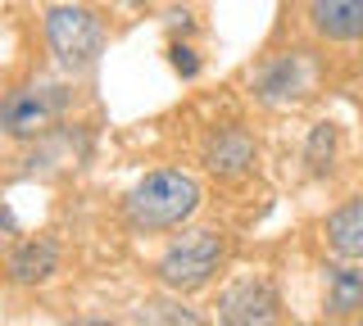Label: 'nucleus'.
I'll use <instances>...</instances> for the list:
<instances>
[{"instance_id": "1", "label": "nucleus", "mask_w": 363, "mask_h": 326, "mask_svg": "<svg viewBox=\"0 0 363 326\" xmlns=\"http://www.w3.org/2000/svg\"><path fill=\"white\" fill-rule=\"evenodd\" d=\"M196 209H200V182L191 173H177V168L145 173L123 199V213L136 231H173L196 218Z\"/></svg>"}, {"instance_id": "2", "label": "nucleus", "mask_w": 363, "mask_h": 326, "mask_svg": "<svg viewBox=\"0 0 363 326\" xmlns=\"http://www.w3.org/2000/svg\"><path fill=\"white\" fill-rule=\"evenodd\" d=\"M223 263H227V235L209 227V231H191L168 245L164 258L155 263V276H159V286L177 290V295H191V290L209 286Z\"/></svg>"}, {"instance_id": "3", "label": "nucleus", "mask_w": 363, "mask_h": 326, "mask_svg": "<svg viewBox=\"0 0 363 326\" xmlns=\"http://www.w3.org/2000/svg\"><path fill=\"white\" fill-rule=\"evenodd\" d=\"M45 46L64 64L68 73H86L96 69V59L105 54V23L91 9L77 5H55L45 14Z\"/></svg>"}, {"instance_id": "4", "label": "nucleus", "mask_w": 363, "mask_h": 326, "mask_svg": "<svg viewBox=\"0 0 363 326\" xmlns=\"http://www.w3.org/2000/svg\"><path fill=\"white\" fill-rule=\"evenodd\" d=\"M60 91L55 86H23L0 100V132L14 141H32L41 132H50V122L60 118Z\"/></svg>"}, {"instance_id": "5", "label": "nucleus", "mask_w": 363, "mask_h": 326, "mask_svg": "<svg viewBox=\"0 0 363 326\" xmlns=\"http://www.w3.org/2000/svg\"><path fill=\"white\" fill-rule=\"evenodd\" d=\"M277 290L268 286V281H236V286L223 290L218 299V318L223 322H236V326H250V322H272L277 318Z\"/></svg>"}, {"instance_id": "6", "label": "nucleus", "mask_w": 363, "mask_h": 326, "mask_svg": "<svg viewBox=\"0 0 363 326\" xmlns=\"http://www.w3.org/2000/svg\"><path fill=\"white\" fill-rule=\"evenodd\" d=\"M204 168L213 177H241L255 168V141L241 127H223L204 141Z\"/></svg>"}, {"instance_id": "7", "label": "nucleus", "mask_w": 363, "mask_h": 326, "mask_svg": "<svg viewBox=\"0 0 363 326\" xmlns=\"http://www.w3.org/2000/svg\"><path fill=\"white\" fill-rule=\"evenodd\" d=\"M309 23L327 41H363V0H309Z\"/></svg>"}, {"instance_id": "8", "label": "nucleus", "mask_w": 363, "mask_h": 326, "mask_svg": "<svg viewBox=\"0 0 363 326\" xmlns=\"http://www.w3.org/2000/svg\"><path fill=\"white\" fill-rule=\"evenodd\" d=\"M327 318H354L363 308V267L359 263H336L327 267Z\"/></svg>"}, {"instance_id": "9", "label": "nucleus", "mask_w": 363, "mask_h": 326, "mask_svg": "<svg viewBox=\"0 0 363 326\" xmlns=\"http://www.w3.org/2000/svg\"><path fill=\"white\" fill-rule=\"evenodd\" d=\"M55 267H60V250L55 240H23L14 258H9V276L18 286H37V281H50Z\"/></svg>"}, {"instance_id": "10", "label": "nucleus", "mask_w": 363, "mask_h": 326, "mask_svg": "<svg viewBox=\"0 0 363 326\" xmlns=\"http://www.w3.org/2000/svg\"><path fill=\"white\" fill-rule=\"evenodd\" d=\"M327 245L340 258H363V199H350L327 218Z\"/></svg>"}, {"instance_id": "11", "label": "nucleus", "mask_w": 363, "mask_h": 326, "mask_svg": "<svg viewBox=\"0 0 363 326\" xmlns=\"http://www.w3.org/2000/svg\"><path fill=\"white\" fill-rule=\"evenodd\" d=\"M304 86H309V69H304L300 54H286V59H277L264 77V95L268 100H291V95H304Z\"/></svg>"}, {"instance_id": "12", "label": "nucleus", "mask_w": 363, "mask_h": 326, "mask_svg": "<svg viewBox=\"0 0 363 326\" xmlns=\"http://www.w3.org/2000/svg\"><path fill=\"white\" fill-rule=\"evenodd\" d=\"M332 154H336V127H332V122H318V127L309 132V150H304V159H309V168L323 177V173H332Z\"/></svg>"}, {"instance_id": "13", "label": "nucleus", "mask_w": 363, "mask_h": 326, "mask_svg": "<svg viewBox=\"0 0 363 326\" xmlns=\"http://www.w3.org/2000/svg\"><path fill=\"white\" fill-rule=\"evenodd\" d=\"M141 318H145V322H200L191 308H177V303H150Z\"/></svg>"}, {"instance_id": "14", "label": "nucleus", "mask_w": 363, "mask_h": 326, "mask_svg": "<svg viewBox=\"0 0 363 326\" xmlns=\"http://www.w3.org/2000/svg\"><path fill=\"white\" fill-rule=\"evenodd\" d=\"M173 64H177V73H196V59H191V50H182V46H173Z\"/></svg>"}, {"instance_id": "15", "label": "nucleus", "mask_w": 363, "mask_h": 326, "mask_svg": "<svg viewBox=\"0 0 363 326\" xmlns=\"http://www.w3.org/2000/svg\"><path fill=\"white\" fill-rule=\"evenodd\" d=\"M128 5H145V0H128Z\"/></svg>"}]
</instances>
